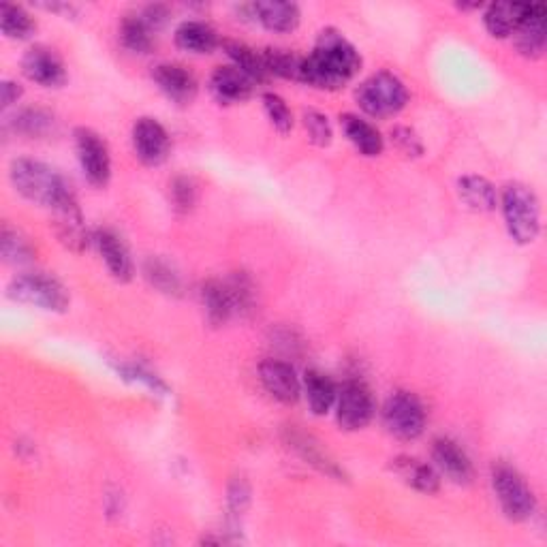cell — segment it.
Wrapping results in <instances>:
<instances>
[{
  "label": "cell",
  "mask_w": 547,
  "mask_h": 547,
  "mask_svg": "<svg viewBox=\"0 0 547 547\" xmlns=\"http://www.w3.org/2000/svg\"><path fill=\"white\" fill-rule=\"evenodd\" d=\"M355 99L364 114L385 120L402 112L406 103H409V90L394 73L379 71L359 84Z\"/></svg>",
  "instance_id": "4"
},
{
  "label": "cell",
  "mask_w": 547,
  "mask_h": 547,
  "mask_svg": "<svg viewBox=\"0 0 547 547\" xmlns=\"http://www.w3.org/2000/svg\"><path fill=\"white\" fill-rule=\"evenodd\" d=\"M176 45L180 50L191 54H212L221 45V39H218V33L210 24L189 20L178 26Z\"/></svg>",
  "instance_id": "25"
},
{
  "label": "cell",
  "mask_w": 547,
  "mask_h": 547,
  "mask_svg": "<svg viewBox=\"0 0 547 547\" xmlns=\"http://www.w3.org/2000/svg\"><path fill=\"white\" fill-rule=\"evenodd\" d=\"M304 394H306L310 411L321 417L330 413L332 406L336 404L338 387L330 377H327V374L319 370H308L304 377Z\"/></svg>",
  "instance_id": "26"
},
{
  "label": "cell",
  "mask_w": 547,
  "mask_h": 547,
  "mask_svg": "<svg viewBox=\"0 0 547 547\" xmlns=\"http://www.w3.org/2000/svg\"><path fill=\"white\" fill-rule=\"evenodd\" d=\"M0 90H3V97H0V99H3V107H11L13 103H18L24 95V88L18 82H13V80H5L3 88H0Z\"/></svg>",
  "instance_id": "43"
},
{
  "label": "cell",
  "mask_w": 547,
  "mask_h": 547,
  "mask_svg": "<svg viewBox=\"0 0 547 547\" xmlns=\"http://www.w3.org/2000/svg\"><path fill=\"white\" fill-rule=\"evenodd\" d=\"M7 295L13 302L37 306L50 312H67L71 304L67 287L58 278L43 272L15 276L7 287Z\"/></svg>",
  "instance_id": "5"
},
{
  "label": "cell",
  "mask_w": 547,
  "mask_h": 547,
  "mask_svg": "<svg viewBox=\"0 0 547 547\" xmlns=\"http://www.w3.org/2000/svg\"><path fill=\"white\" fill-rule=\"evenodd\" d=\"M265 67H268L270 75L283 77V80L300 82V71H302V56L295 54L293 50L285 48H268L263 52Z\"/></svg>",
  "instance_id": "34"
},
{
  "label": "cell",
  "mask_w": 547,
  "mask_h": 547,
  "mask_svg": "<svg viewBox=\"0 0 547 547\" xmlns=\"http://www.w3.org/2000/svg\"><path fill=\"white\" fill-rule=\"evenodd\" d=\"M383 424L400 441H415L424 434L426 409L411 392H396L383 406Z\"/></svg>",
  "instance_id": "7"
},
{
  "label": "cell",
  "mask_w": 547,
  "mask_h": 547,
  "mask_svg": "<svg viewBox=\"0 0 547 547\" xmlns=\"http://www.w3.org/2000/svg\"><path fill=\"white\" fill-rule=\"evenodd\" d=\"M255 82L246 77L238 67L227 65V67H216L214 73L210 75V92L212 97L223 103V105H233V103H244L250 97H253Z\"/></svg>",
  "instance_id": "18"
},
{
  "label": "cell",
  "mask_w": 547,
  "mask_h": 547,
  "mask_svg": "<svg viewBox=\"0 0 547 547\" xmlns=\"http://www.w3.org/2000/svg\"><path fill=\"white\" fill-rule=\"evenodd\" d=\"M131 137H133V148H135L137 159L144 165L159 167L167 161V156L171 152V139L159 120L148 118V116L139 118L133 124Z\"/></svg>",
  "instance_id": "10"
},
{
  "label": "cell",
  "mask_w": 547,
  "mask_h": 547,
  "mask_svg": "<svg viewBox=\"0 0 547 547\" xmlns=\"http://www.w3.org/2000/svg\"><path fill=\"white\" fill-rule=\"evenodd\" d=\"M528 7V3H492L483 13V24L496 39L511 37L528 13Z\"/></svg>",
  "instance_id": "24"
},
{
  "label": "cell",
  "mask_w": 547,
  "mask_h": 547,
  "mask_svg": "<svg viewBox=\"0 0 547 547\" xmlns=\"http://www.w3.org/2000/svg\"><path fill=\"white\" fill-rule=\"evenodd\" d=\"M513 45L524 58H541L545 52L547 43V22H545V7L543 5H530L528 13L520 26L515 28Z\"/></svg>",
  "instance_id": "17"
},
{
  "label": "cell",
  "mask_w": 547,
  "mask_h": 547,
  "mask_svg": "<svg viewBox=\"0 0 547 547\" xmlns=\"http://www.w3.org/2000/svg\"><path fill=\"white\" fill-rule=\"evenodd\" d=\"M92 242L97 244L109 274H112L118 283H129V280L133 278L135 268H133V259H131L129 248L118 236V233L114 229H107V227L97 229L95 233H92Z\"/></svg>",
  "instance_id": "16"
},
{
  "label": "cell",
  "mask_w": 547,
  "mask_h": 547,
  "mask_svg": "<svg viewBox=\"0 0 547 547\" xmlns=\"http://www.w3.org/2000/svg\"><path fill=\"white\" fill-rule=\"evenodd\" d=\"M340 127L359 154L379 156L383 152L385 148L383 135L377 131V127H372V124L366 122L364 118H359L355 114H342Z\"/></svg>",
  "instance_id": "23"
},
{
  "label": "cell",
  "mask_w": 547,
  "mask_h": 547,
  "mask_svg": "<svg viewBox=\"0 0 547 547\" xmlns=\"http://www.w3.org/2000/svg\"><path fill=\"white\" fill-rule=\"evenodd\" d=\"M250 15L257 22H261L272 33H291L300 26L302 11L295 3H278V0H270V3H255L250 5Z\"/></svg>",
  "instance_id": "21"
},
{
  "label": "cell",
  "mask_w": 547,
  "mask_h": 547,
  "mask_svg": "<svg viewBox=\"0 0 547 547\" xmlns=\"http://www.w3.org/2000/svg\"><path fill=\"white\" fill-rule=\"evenodd\" d=\"M144 276L148 283L159 289L161 293L167 295H178L182 291V278L180 274L174 270V265L159 259V257H150L144 265Z\"/></svg>",
  "instance_id": "32"
},
{
  "label": "cell",
  "mask_w": 547,
  "mask_h": 547,
  "mask_svg": "<svg viewBox=\"0 0 547 547\" xmlns=\"http://www.w3.org/2000/svg\"><path fill=\"white\" fill-rule=\"evenodd\" d=\"M169 195H171V203H174V208L178 212H189L195 208V203H197V184L191 180V178H186V176H180L176 178L174 182H171L169 186Z\"/></svg>",
  "instance_id": "39"
},
{
  "label": "cell",
  "mask_w": 547,
  "mask_h": 547,
  "mask_svg": "<svg viewBox=\"0 0 547 547\" xmlns=\"http://www.w3.org/2000/svg\"><path fill=\"white\" fill-rule=\"evenodd\" d=\"M362 69V56L336 28H325L315 50L302 60L300 82L319 90L345 88Z\"/></svg>",
  "instance_id": "1"
},
{
  "label": "cell",
  "mask_w": 547,
  "mask_h": 547,
  "mask_svg": "<svg viewBox=\"0 0 547 547\" xmlns=\"http://www.w3.org/2000/svg\"><path fill=\"white\" fill-rule=\"evenodd\" d=\"M492 486L503 513L511 522H526L537 511L535 492L511 464L498 462L492 468Z\"/></svg>",
  "instance_id": "6"
},
{
  "label": "cell",
  "mask_w": 547,
  "mask_h": 547,
  "mask_svg": "<svg viewBox=\"0 0 547 547\" xmlns=\"http://www.w3.org/2000/svg\"><path fill=\"white\" fill-rule=\"evenodd\" d=\"M263 107L270 122L274 124V129H278L280 133H289L293 129V114L283 97L268 92V95H263Z\"/></svg>",
  "instance_id": "38"
},
{
  "label": "cell",
  "mask_w": 547,
  "mask_h": 547,
  "mask_svg": "<svg viewBox=\"0 0 547 547\" xmlns=\"http://www.w3.org/2000/svg\"><path fill=\"white\" fill-rule=\"evenodd\" d=\"M73 139L77 161H80L86 180L101 189L112 178V156H109L105 139L97 131L86 127H77Z\"/></svg>",
  "instance_id": "8"
},
{
  "label": "cell",
  "mask_w": 547,
  "mask_h": 547,
  "mask_svg": "<svg viewBox=\"0 0 547 547\" xmlns=\"http://www.w3.org/2000/svg\"><path fill=\"white\" fill-rule=\"evenodd\" d=\"M152 80L171 103L191 105L197 97V77L176 62H163V65L154 67Z\"/></svg>",
  "instance_id": "14"
},
{
  "label": "cell",
  "mask_w": 547,
  "mask_h": 547,
  "mask_svg": "<svg viewBox=\"0 0 547 547\" xmlns=\"http://www.w3.org/2000/svg\"><path fill=\"white\" fill-rule=\"evenodd\" d=\"M287 443L289 447L298 453V456L302 460H306V464L310 466H315L319 473L327 475V477H332L336 481H345L347 475L345 471H342V468L334 462V458L330 456V453H327L321 443H317L315 439H312L310 434L302 432V430H287Z\"/></svg>",
  "instance_id": "19"
},
{
  "label": "cell",
  "mask_w": 547,
  "mask_h": 547,
  "mask_svg": "<svg viewBox=\"0 0 547 547\" xmlns=\"http://www.w3.org/2000/svg\"><path fill=\"white\" fill-rule=\"evenodd\" d=\"M199 300L210 325H223L236 315V308H233V300L225 280H218V278L206 280L199 289Z\"/></svg>",
  "instance_id": "22"
},
{
  "label": "cell",
  "mask_w": 547,
  "mask_h": 547,
  "mask_svg": "<svg viewBox=\"0 0 547 547\" xmlns=\"http://www.w3.org/2000/svg\"><path fill=\"white\" fill-rule=\"evenodd\" d=\"M223 50L233 60V67H238L255 84H263L270 80V71L265 67L263 54L250 48V45L242 41H223Z\"/></svg>",
  "instance_id": "27"
},
{
  "label": "cell",
  "mask_w": 547,
  "mask_h": 547,
  "mask_svg": "<svg viewBox=\"0 0 547 547\" xmlns=\"http://www.w3.org/2000/svg\"><path fill=\"white\" fill-rule=\"evenodd\" d=\"M11 129L24 137H48L56 129V118L43 107H28L13 116Z\"/></svg>",
  "instance_id": "29"
},
{
  "label": "cell",
  "mask_w": 547,
  "mask_h": 547,
  "mask_svg": "<svg viewBox=\"0 0 547 547\" xmlns=\"http://www.w3.org/2000/svg\"><path fill=\"white\" fill-rule=\"evenodd\" d=\"M458 195L475 212H492L498 206L494 184L481 176H464L458 180Z\"/></svg>",
  "instance_id": "28"
},
{
  "label": "cell",
  "mask_w": 547,
  "mask_h": 547,
  "mask_svg": "<svg viewBox=\"0 0 547 547\" xmlns=\"http://www.w3.org/2000/svg\"><path fill=\"white\" fill-rule=\"evenodd\" d=\"M302 120H304V129H306L312 144L319 146V148H325V146L332 144V137H334L332 124H330V120H327L325 114L317 112V109H306Z\"/></svg>",
  "instance_id": "36"
},
{
  "label": "cell",
  "mask_w": 547,
  "mask_h": 547,
  "mask_svg": "<svg viewBox=\"0 0 547 547\" xmlns=\"http://www.w3.org/2000/svg\"><path fill=\"white\" fill-rule=\"evenodd\" d=\"M225 283L229 287L233 308H236V315H248V312L255 310L257 291H255L253 280H250L248 274L236 272L233 276L225 278Z\"/></svg>",
  "instance_id": "35"
},
{
  "label": "cell",
  "mask_w": 547,
  "mask_h": 547,
  "mask_svg": "<svg viewBox=\"0 0 547 547\" xmlns=\"http://www.w3.org/2000/svg\"><path fill=\"white\" fill-rule=\"evenodd\" d=\"M432 460L439 475H445L449 481L466 486L473 481V462L466 456V451L456 443L443 436L432 443Z\"/></svg>",
  "instance_id": "15"
},
{
  "label": "cell",
  "mask_w": 547,
  "mask_h": 547,
  "mask_svg": "<svg viewBox=\"0 0 547 547\" xmlns=\"http://www.w3.org/2000/svg\"><path fill=\"white\" fill-rule=\"evenodd\" d=\"M503 216L511 240L518 244H533L541 229V208L533 189L522 182L507 184L500 195Z\"/></svg>",
  "instance_id": "3"
},
{
  "label": "cell",
  "mask_w": 547,
  "mask_h": 547,
  "mask_svg": "<svg viewBox=\"0 0 547 547\" xmlns=\"http://www.w3.org/2000/svg\"><path fill=\"white\" fill-rule=\"evenodd\" d=\"M13 189L28 201H35L45 208H56L58 203L69 199L73 193L71 184L62 178L54 167L35 159H18L9 167Z\"/></svg>",
  "instance_id": "2"
},
{
  "label": "cell",
  "mask_w": 547,
  "mask_h": 547,
  "mask_svg": "<svg viewBox=\"0 0 547 547\" xmlns=\"http://www.w3.org/2000/svg\"><path fill=\"white\" fill-rule=\"evenodd\" d=\"M394 473L421 494H436L441 490V475L436 468L424 460H417L411 456H398L392 460Z\"/></svg>",
  "instance_id": "20"
},
{
  "label": "cell",
  "mask_w": 547,
  "mask_h": 547,
  "mask_svg": "<svg viewBox=\"0 0 547 547\" xmlns=\"http://www.w3.org/2000/svg\"><path fill=\"white\" fill-rule=\"evenodd\" d=\"M116 372L120 374L122 379L144 385L154 394H161V396L167 394V385L163 383V379L156 377L152 370H148L144 366H139V364H116Z\"/></svg>",
  "instance_id": "37"
},
{
  "label": "cell",
  "mask_w": 547,
  "mask_h": 547,
  "mask_svg": "<svg viewBox=\"0 0 547 547\" xmlns=\"http://www.w3.org/2000/svg\"><path fill=\"white\" fill-rule=\"evenodd\" d=\"M0 250H3V259L9 265H26L35 259L33 244L9 223L3 225V233H0Z\"/></svg>",
  "instance_id": "33"
},
{
  "label": "cell",
  "mask_w": 547,
  "mask_h": 547,
  "mask_svg": "<svg viewBox=\"0 0 547 547\" xmlns=\"http://www.w3.org/2000/svg\"><path fill=\"white\" fill-rule=\"evenodd\" d=\"M118 35L124 48L135 54H148L154 45V30H150L139 13L124 15Z\"/></svg>",
  "instance_id": "30"
},
{
  "label": "cell",
  "mask_w": 547,
  "mask_h": 547,
  "mask_svg": "<svg viewBox=\"0 0 547 547\" xmlns=\"http://www.w3.org/2000/svg\"><path fill=\"white\" fill-rule=\"evenodd\" d=\"M52 214H54V229H56L58 240L67 248L75 250V253H84L88 244L92 242V236L86 229L84 216L80 206H77L75 195L58 203L56 208H52Z\"/></svg>",
  "instance_id": "13"
},
{
  "label": "cell",
  "mask_w": 547,
  "mask_h": 547,
  "mask_svg": "<svg viewBox=\"0 0 547 547\" xmlns=\"http://www.w3.org/2000/svg\"><path fill=\"white\" fill-rule=\"evenodd\" d=\"M22 71L30 82L43 88H60L67 82L65 62L48 45H35L22 58Z\"/></svg>",
  "instance_id": "11"
},
{
  "label": "cell",
  "mask_w": 547,
  "mask_h": 547,
  "mask_svg": "<svg viewBox=\"0 0 547 547\" xmlns=\"http://www.w3.org/2000/svg\"><path fill=\"white\" fill-rule=\"evenodd\" d=\"M0 28H3V35L7 39L15 41H24L37 30V24L24 7L13 5V3H3L0 5Z\"/></svg>",
  "instance_id": "31"
},
{
  "label": "cell",
  "mask_w": 547,
  "mask_h": 547,
  "mask_svg": "<svg viewBox=\"0 0 547 547\" xmlns=\"http://www.w3.org/2000/svg\"><path fill=\"white\" fill-rule=\"evenodd\" d=\"M374 417V398L364 381H347L338 387L336 398V421L342 430L357 432L364 430Z\"/></svg>",
  "instance_id": "9"
},
{
  "label": "cell",
  "mask_w": 547,
  "mask_h": 547,
  "mask_svg": "<svg viewBox=\"0 0 547 547\" xmlns=\"http://www.w3.org/2000/svg\"><path fill=\"white\" fill-rule=\"evenodd\" d=\"M142 15V20L150 26V30H161L169 22V9L165 5H146L142 11H137Z\"/></svg>",
  "instance_id": "42"
},
{
  "label": "cell",
  "mask_w": 547,
  "mask_h": 547,
  "mask_svg": "<svg viewBox=\"0 0 547 547\" xmlns=\"http://www.w3.org/2000/svg\"><path fill=\"white\" fill-rule=\"evenodd\" d=\"M392 139H394V144H396L404 154L419 156L421 152H424V146H421L417 133L411 131L409 127H396V129L392 131Z\"/></svg>",
  "instance_id": "41"
},
{
  "label": "cell",
  "mask_w": 547,
  "mask_h": 547,
  "mask_svg": "<svg viewBox=\"0 0 547 547\" xmlns=\"http://www.w3.org/2000/svg\"><path fill=\"white\" fill-rule=\"evenodd\" d=\"M253 500V492H250V483L244 477H233L227 488V503L233 515H244Z\"/></svg>",
  "instance_id": "40"
},
{
  "label": "cell",
  "mask_w": 547,
  "mask_h": 547,
  "mask_svg": "<svg viewBox=\"0 0 547 547\" xmlns=\"http://www.w3.org/2000/svg\"><path fill=\"white\" fill-rule=\"evenodd\" d=\"M259 381L265 392L283 404H295L302 396V383L298 374L283 359H265V362H261Z\"/></svg>",
  "instance_id": "12"
}]
</instances>
